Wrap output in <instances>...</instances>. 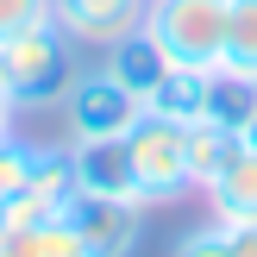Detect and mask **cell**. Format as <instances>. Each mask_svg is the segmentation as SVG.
I'll return each mask as SVG.
<instances>
[{"instance_id": "obj_1", "label": "cell", "mask_w": 257, "mask_h": 257, "mask_svg": "<svg viewBox=\"0 0 257 257\" xmlns=\"http://www.w3.org/2000/svg\"><path fill=\"white\" fill-rule=\"evenodd\" d=\"M75 50L82 44H75L57 19L7 38V44H0V82H7L13 107H63V94H69L75 75H82Z\"/></svg>"}, {"instance_id": "obj_2", "label": "cell", "mask_w": 257, "mask_h": 257, "mask_svg": "<svg viewBox=\"0 0 257 257\" xmlns=\"http://www.w3.org/2000/svg\"><path fill=\"white\" fill-rule=\"evenodd\" d=\"M125 151H132V182H138V207H170L195 188V170H188V125L163 119V113H138L132 132H125Z\"/></svg>"}, {"instance_id": "obj_3", "label": "cell", "mask_w": 257, "mask_h": 257, "mask_svg": "<svg viewBox=\"0 0 257 257\" xmlns=\"http://www.w3.org/2000/svg\"><path fill=\"white\" fill-rule=\"evenodd\" d=\"M145 32L163 44L176 69H220L226 50V0H151Z\"/></svg>"}, {"instance_id": "obj_4", "label": "cell", "mask_w": 257, "mask_h": 257, "mask_svg": "<svg viewBox=\"0 0 257 257\" xmlns=\"http://www.w3.org/2000/svg\"><path fill=\"white\" fill-rule=\"evenodd\" d=\"M138 94L119 82V75L107 69H82L75 75V88L63 94V125H69V145H82V138H125L138 119Z\"/></svg>"}, {"instance_id": "obj_5", "label": "cell", "mask_w": 257, "mask_h": 257, "mask_svg": "<svg viewBox=\"0 0 257 257\" xmlns=\"http://www.w3.org/2000/svg\"><path fill=\"white\" fill-rule=\"evenodd\" d=\"M63 220L75 226L88 257H132L138 238H145V207L132 201H107V195H75Z\"/></svg>"}, {"instance_id": "obj_6", "label": "cell", "mask_w": 257, "mask_h": 257, "mask_svg": "<svg viewBox=\"0 0 257 257\" xmlns=\"http://www.w3.org/2000/svg\"><path fill=\"white\" fill-rule=\"evenodd\" d=\"M151 0H50V19L75 38L82 50H107L119 38H132L145 25Z\"/></svg>"}, {"instance_id": "obj_7", "label": "cell", "mask_w": 257, "mask_h": 257, "mask_svg": "<svg viewBox=\"0 0 257 257\" xmlns=\"http://www.w3.org/2000/svg\"><path fill=\"white\" fill-rule=\"evenodd\" d=\"M69 145V138H63ZM75 157V182H82V195H107V201H132L138 207V182H132V151H125V138H82V145H69Z\"/></svg>"}, {"instance_id": "obj_8", "label": "cell", "mask_w": 257, "mask_h": 257, "mask_svg": "<svg viewBox=\"0 0 257 257\" xmlns=\"http://www.w3.org/2000/svg\"><path fill=\"white\" fill-rule=\"evenodd\" d=\"M201 195H207V207H213L220 226H257V151L245 138L232 145V157L220 163V176Z\"/></svg>"}, {"instance_id": "obj_9", "label": "cell", "mask_w": 257, "mask_h": 257, "mask_svg": "<svg viewBox=\"0 0 257 257\" xmlns=\"http://www.w3.org/2000/svg\"><path fill=\"white\" fill-rule=\"evenodd\" d=\"M100 69H107V75H119V82H125V88L138 94V107H145V94H151V88H157L163 75L176 69V63L163 57V44H157V38L145 32V25H138L132 38H119V44H107V63H100Z\"/></svg>"}, {"instance_id": "obj_10", "label": "cell", "mask_w": 257, "mask_h": 257, "mask_svg": "<svg viewBox=\"0 0 257 257\" xmlns=\"http://www.w3.org/2000/svg\"><path fill=\"white\" fill-rule=\"evenodd\" d=\"M207 82H213V69H170L145 94V113H163V119H176V125L207 119Z\"/></svg>"}, {"instance_id": "obj_11", "label": "cell", "mask_w": 257, "mask_h": 257, "mask_svg": "<svg viewBox=\"0 0 257 257\" xmlns=\"http://www.w3.org/2000/svg\"><path fill=\"white\" fill-rule=\"evenodd\" d=\"M0 257H88L69 220H38V226H0Z\"/></svg>"}, {"instance_id": "obj_12", "label": "cell", "mask_w": 257, "mask_h": 257, "mask_svg": "<svg viewBox=\"0 0 257 257\" xmlns=\"http://www.w3.org/2000/svg\"><path fill=\"white\" fill-rule=\"evenodd\" d=\"M220 69L238 82H257V0H226V50Z\"/></svg>"}, {"instance_id": "obj_13", "label": "cell", "mask_w": 257, "mask_h": 257, "mask_svg": "<svg viewBox=\"0 0 257 257\" xmlns=\"http://www.w3.org/2000/svg\"><path fill=\"white\" fill-rule=\"evenodd\" d=\"M251 113H257V82H238V75L213 69V82H207V119L226 125V132H245Z\"/></svg>"}, {"instance_id": "obj_14", "label": "cell", "mask_w": 257, "mask_h": 257, "mask_svg": "<svg viewBox=\"0 0 257 257\" xmlns=\"http://www.w3.org/2000/svg\"><path fill=\"white\" fill-rule=\"evenodd\" d=\"M232 145H238V132H226V125H213V119L188 125V170H195V188H207L213 176H220V163L232 157Z\"/></svg>"}, {"instance_id": "obj_15", "label": "cell", "mask_w": 257, "mask_h": 257, "mask_svg": "<svg viewBox=\"0 0 257 257\" xmlns=\"http://www.w3.org/2000/svg\"><path fill=\"white\" fill-rule=\"evenodd\" d=\"M38 170V145H25L19 132H0V201H13Z\"/></svg>"}, {"instance_id": "obj_16", "label": "cell", "mask_w": 257, "mask_h": 257, "mask_svg": "<svg viewBox=\"0 0 257 257\" xmlns=\"http://www.w3.org/2000/svg\"><path fill=\"white\" fill-rule=\"evenodd\" d=\"M170 257H232V238H226V226H220V220H207V226H195V232L176 238Z\"/></svg>"}, {"instance_id": "obj_17", "label": "cell", "mask_w": 257, "mask_h": 257, "mask_svg": "<svg viewBox=\"0 0 257 257\" xmlns=\"http://www.w3.org/2000/svg\"><path fill=\"white\" fill-rule=\"evenodd\" d=\"M50 19V0H0V44Z\"/></svg>"}, {"instance_id": "obj_18", "label": "cell", "mask_w": 257, "mask_h": 257, "mask_svg": "<svg viewBox=\"0 0 257 257\" xmlns=\"http://www.w3.org/2000/svg\"><path fill=\"white\" fill-rule=\"evenodd\" d=\"M232 238V257H257V226H226Z\"/></svg>"}, {"instance_id": "obj_19", "label": "cell", "mask_w": 257, "mask_h": 257, "mask_svg": "<svg viewBox=\"0 0 257 257\" xmlns=\"http://www.w3.org/2000/svg\"><path fill=\"white\" fill-rule=\"evenodd\" d=\"M13 113H19V107H13V94H7V82H0V132H13Z\"/></svg>"}, {"instance_id": "obj_20", "label": "cell", "mask_w": 257, "mask_h": 257, "mask_svg": "<svg viewBox=\"0 0 257 257\" xmlns=\"http://www.w3.org/2000/svg\"><path fill=\"white\" fill-rule=\"evenodd\" d=\"M238 138H245V145L257 151V113H251V119H245V132H238Z\"/></svg>"}]
</instances>
